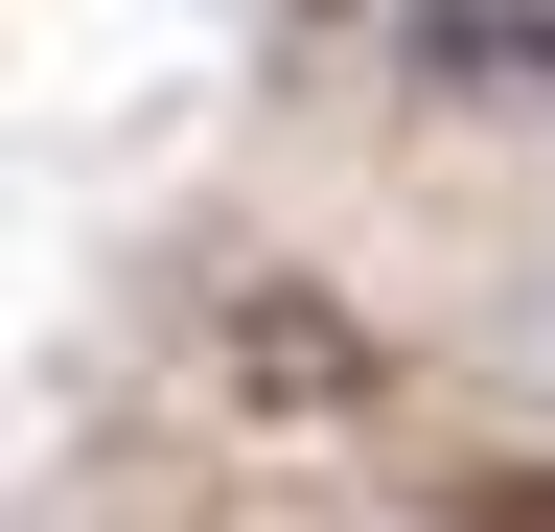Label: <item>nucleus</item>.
I'll return each instance as SVG.
<instances>
[{
  "label": "nucleus",
  "instance_id": "7ed1b4c3",
  "mask_svg": "<svg viewBox=\"0 0 555 532\" xmlns=\"http://www.w3.org/2000/svg\"><path fill=\"white\" fill-rule=\"evenodd\" d=\"M440 532H555V463H463V486H440Z\"/></svg>",
  "mask_w": 555,
  "mask_h": 532
},
{
  "label": "nucleus",
  "instance_id": "f03ea898",
  "mask_svg": "<svg viewBox=\"0 0 555 532\" xmlns=\"http://www.w3.org/2000/svg\"><path fill=\"white\" fill-rule=\"evenodd\" d=\"M440 47H486V70H532V93H555V0H440Z\"/></svg>",
  "mask_w": 555,
  "mask_h": 532
},
{
  "label": "nucleus",
  "instance_id": "f257e3e1",
  "mask_svg": "<svg viewBox=\"0 0 555 532\" xmlns=\"http://www.w3.org/2000/svg\"><path fill=\"white\" fill-rule=\"evenodd\" d=\"M232 371H255V393H347V371H371V348H347V324H324V301H232Z\"/></svg>",
  "mask_w": 555,
  "mask_h": 532
}]
</instances>
